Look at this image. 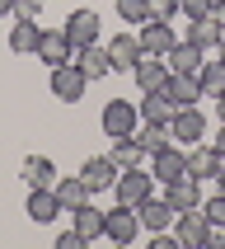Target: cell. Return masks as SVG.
Segmentation results:
<instances>
[{
	"label": "cell",
	"mask_w": 225,
	"mask_h": 249,
	"mask_svg": "<svg viewBox=\"0 0 225 249\" xmlns=\"http://www.w3.org/2000/svg\"><path fill=\"white\" fill-rule=\"evenodd\" d=\"M112 193H117V202H122V207H141V202H145V197L155 193V174H145V169H122V174H117V183H112Z\"/></svg>",
	"instance_id": "cell-1"
},
{
	"label": "cell",
	"mask_w": 225,
	"mask_h": 249,
	"mask_svg": "<svg viewBox=\"0 0 225 249\" xmlns=\"http://www.w3.org/2000/svg\"><path fill=\"white\" fill-rule=\"evenodd\" d=\"M98 33H103V19H98V10H89V5H80V10L66 14V38L70 47L80 52V47H89V42H98Z\"/></svg>",
	"instance_id": "cell-2"
},
{
	"label": "cell",
	"mask_w": 225,
	"mask_h": 249,
	"mask_svg": "<svg viewBox=\"0 0 225 249\" xmlns=\"http://www.w3.org/2000/svg\"><path fill=\"white\" fill-rule=\"evenodd\" d=\"M98 123H103V132H108V137H131V132L141 127V113H136V104H131V99H108Z\"/></svg>",
	"instance_id": "cell-3"
},
{
	"label": "cell",
	"mask_w": 225,
	"mask_h": 249,
	"mask_svg": "<svg viewBox=\"0 0 225 249\" xmlns=\"http://www.w3.org/2000/svg\"><path fill=\"white\" fill-rule=\"evenodd\" d=\"M136 235H141V216H136V207H117L103 216V240H112V245H136Z\"/></svg>",
	"instance_id": "cell-4"
},
{
	"label": "cell",
	"mask_w": 225,
	"mask_h": 249,
	"mask_svg": "<svg viewBox=\"0 0 225 249\" xmlns=\"http://www.w3.org/2000/svg\"><path fill=\"white\" fill-rule=\"evenodd\" d=\"M84 89H89V80H84V71L75 66V61H61V66H52V94L61 99V104H80Z\"/></svg>",
	"instance_id": "cell-5"
},
{
	"label": "cell",
	"mask_w": 225,
	"mask_h": 249,
	"mask_svg": "<svg viewBox=\"0 0 225 249\" xmlns=\"http://www.w3.org/2000/svg\"><path fill=\"white\" fill-rule=\"evenodd\" d=\"M42 61V66L52 71V66H61V61H75V47H70V38H66V28H42V38H38V52H33Z\"/></svg>",
	"instance_id": "cell-6"
},
{
	"label": "cell",
	"mask_w": 225,
	"mask_h": 249,
	"mask_svg": "<svg viewBox=\"0 0 225 249\" xmlns=\"http://www.w3.org/2000/svg\"><path fill=\"white\" fill-rule=\"evenodd\" d=\"M131 80H136L141 94L164 89V80H169V61H164V56H155V52H141V56H136V66H131Z\"/></svg>",
	"instance_id": "cell-7"
},
{
	"label": "cell",
	"mask_w": 225,
	"mask_h": 249,
	"mask_svg": "<svg viewBox=\"0 0 225 249\" xmlns=\"http://www.w3.org/2000/svg\"><path fill=\"white\" fill-rule=\"evenodd\" d=\"M169 132H174V141H183V146H197V141L207 137V113L197 108H174V118H169Z\"/></svg>",
	"instance_id": "cell-8"
},
{
	"label": "cell",
	"mask_w": 225,
	"mask_h": 249,
	"mask_svg": "<svg viewBox=\"0 0 225 249\" xmlns=\"http://www.w3.org/2000/svg\"><path fill=\"white\" fill-rule=\"evenodd\" d=\"M117 174H122V169L112 165V155H89V160H84V169H80V179H84V188H89V197H94V193H108L112 183H117Z\"/></svg>",
	"instance_id": "cell-9"
},
{
	"label": "cell",
	"mask_w": 225,
	"mask_h": 249,
	"mask_svg": "<svg viewBox=\"0 0 225 249\" xmlns=\"http://www.w3.org/2000/svg\"><path fill=\"white\" fill-rule=\"evenodd\" d=\"M141 52H155V56H169V47H174V42H178V33H174V24H169V19H145V24H141Z\"/></svg>",
	"instance_id": "cell-10"
},
{
	"label": "cell",
	"mask_w": 225,
	"mask_h": 249,
	"mask_svg": "<svg viewBox=\"0 0 225 249\" xmlns=\"http://www.w3.org/2000/svg\"><path fill=\"white\" fill-rule=\"evenodd\" d=\"M150 174H155V183H174V179H183V174H188V151H178V146L169 141L164 151H155V155H150Z\"/></svg>",
	"instance_id": "cell-11"
},
{
	"label": "cell",
	"mask_w": 225,
	"mask_h": 249,
	"mask_svg": "<svg viewBox=\"0 0 225 249\" xmlns=\"http://www.w3.org/2000/svg\"><path fill=\"white\" fill-rule=\"evenodd\" d=\"M207 212L202 207H193V212H178L174 216V240H178L183 249H202V240H207Z\"/></svg>",
	"instance_id": "cell-12"
},
{
	"label": "cell",
	"mask_w": 225,
	"mask_h": 249,
	"mask_svg": "<svg viewBox=\"0 0 225 249\" xmlns=\"http://www.w3.org/2000/svg\"><path fill=\"white\" fill-rule=\"evenodd\" d=\"M164 99L174 104V108H193V104H202V80L197 75H174L169 71V80H164Z\"/></svg>",
	"instance_id": "cell-13"
},
{
	"label": "cell",
	"mask_w": 225,
	"mask_h": 249,
	"mask_svg": "<svg viewBox=\"0 0 225 249\" xmlns=\"http://www.w3.org/2000/svg\"><path fill=\"white\" fill-rule=\"evenodd\" d=\"M164 202H169L174 212H193V207H202V179L183 174V179L164 183Z\"/></svg>",
	"instance_id": "cell-14"
},
{
	"label": "cell",
	"mask_w": 225,
	"mask_h": 249,
	"mask_svg": "<svg viewBox=\"0 0 225 249\" xmlns=\"http://www.w3.org/2000/svg\"><path fill=\"white\" fill-rule=\"evenodd\" d=\"M75 66L84 71V80H89V85L103 80V75H112V61H108V47H103V42H89V47H80V52H75Z\"/></svg>",
	"instance_id": "cell-15"
},
{
	"label": "cell",
	"mask_w": 225,
	"mask_h": 249,
	"mask_svg": "<svg viewBox=\"0 0 225 249\" xmlns=\"http://www.w3.org/2000/svg\"><path fill=\"white\" fill-rule=\"evenodd\" d=\"M28 221L33 226H52L56 216H61V202H56V193L52 188H28Z\"/></svg>",
	"instance_id": "cell-16"
},
{
	"label": "cell",
	"mask_w": 225,
	"mask_h": 249,
	"mask_svg": "<svg viewBox=\"0 0 225 249\" xmlns=\"http://www.w3.org/2000/svg\"><path fill=\"white\" fill-rule=\"evenodd\" d=\"M136 216H141V231H169V226H174V216H178V212L169 207L164 197H145V202H141L136 207Z\"/></svg>",
	"instance_id": "cell-17"
},
{
	"label": "cell",
	"mask_w": 225,
	"mask_h": 249,
	"mask_svg": "<svg viewBox=\"0 0 225 249\" xmlns=\"http://www.w3.org/2000/svg\"><path fill=\"white\" fill-rule=\"evenodd\" d=\"M202 56H207L202 47H193L188 38H178L174 47H169L164 61H169V71H174V75H197V71H202Z\"/></svg>",
	"instance_id": "cell-18"
},
{
	"label": "cell",
	"mask_w": 225,
	"mask_h": 249,
	"mask_svg": "<svg viewBox=\"0 0 225 249\" xmlns=\"http://www.w3.org/2000/svg\"><path fill=\"white\" fill-rule=\"evenodd\" d=\"M103 47H108L112 71H131L136 56H141V38H136V33H112V42H103Z\"/></svg>",
	"instance_id": "cell-19"
},
{
	"label": "cell",
	"mask_w": 225,
	"mask_h": 249,
	"mask_svg": "<svg viewBox=\"0 0 225 249\" xmlns=\"http://www.w3.org/2000/svg\"><path fill=\"white\" fill-rule=\"evenodd\" d=\"M221 19H216V14H207V19H188V42H193V47H202V52H216V47H221Z\"/></svg>",
	"instance_id": "cell-20"
},
{
	"label": "cell",
	"mask_w": 225,
	"mask_h": 249,
	"mask_svg": "<svg viewBox=\"0 0 225 249\" xmlns=\"http://www.w3.org/2000/svg\"><path fill=\"white\" fill-rule=\"evenodd\" d=\"M216 169H221V155H216V146H188V174L193 179H216Z\"/></svg>",
	"instance_id": "cell-21"
},
{
	"label": "cell",
	"mask_w": 225,
	"mask_h": 249,
	"mask_svg": "<svg viewBox=\"0 0 225 249\" xmlns=\"http://www.w3.org/2000/svg\"><path fill=\"white\" fill-rule=\"evenodd\" d=\"M70 216H75V231H80L89 245H94V240H103V216H108L103 207H94V202H80Z\"/></svg>",
	"instance_id": "cell-22"
},
{
	"label": "cell",
	"mask_w": 225,
	"mask_h": 249,
	"mask_svg": "<svg viewBox=\"0 0 225 249\" xmlns=\"http://www.w3.org/2000/svg\"><path fill=\"white\" fill-rule=\"evenodd\" d=\"M19 174H24L28 188H52L56 183V165L47 160V155H28L24 165H19Z\"/></svg>",
	"instance_id": "cell-23"
},
{
	"label": "cell",
	"mask_w": 225,
	"mask_h": 249,
	"mask_svg": "<svg viewBox=\"0 0 225 249\" xmlns=\"http://www.w3.org/2000/svg\"><path fill=\"white\" fill-rule=\"evenodd\" d=\"M38 38H42L38 19H19V24L10 28V52H19V56H33V52H38Z\"/></svg>",
	"instance_id": "cell-24"
},
{
	"label": "cell",
	"mask_w": 225,
	"mask_h": 249,
	"mask_svg": "<svg viewBox=\"0 0 225 249\" xmlns=\"http://www.w3.org/2000/svg\"><path fill=\"white\" fill-rule=\"evenodd\" d=\"M52 193H56V202H61V212H75L80 202H89V188H84L80 174H70V179H56V183H52Z\"/></svg>",
	"instance_id": "cell-25"
},
{
	"label": "cell",
	"mask_w": 225,
	"mask_h": 249,
	"mask_svg": "<svg viewBox=\"0 0 225 249\" xmlns=\"http://www.w3.org/2000/svg\"><path fill=\"white\" fill-rule=\"evenodd\" d=\"M112 165L117 169H136V165H145V151H141V141L136 137H112Z\"/></svg>",
	"instance_id": "cell-26"
},
{
	"label": "cell",
	"mask_w": 225,
	"mask_h": 249,
	"mask_svg": "<svg viewBox=\"0 0 225 249\" xmlns=\"http://www.w3.org/2000/svg\"><path fill=\"white\" fill-rule=\"evenodd\" d=\"M131 137L141 141V151H145V155H155V151H164L169 141H174V132H169V123H141Z\"/></svg>",
	"instance_id": "cell-27"
},
{
	"label": "cell",
	"mask_w": 225,
	"mask_h": 249,
	"mask_svg": "<svg viewBox=\"0 0 225 249\" xmlns=\"http://www.w3.org/2000/svg\"><path fill=\"white\" fill-rule=\"evenodd\" d=\"M136 113H141V123H169V118H174V104L164 99V89H150V94L136 104Z\"/></svg>",
	"instance_id": "cell-28"
},
{
	"label": "cell",
	"mask_w": 225,
	"mask_h": 249,
	"mask_svg": "<svg viewBox=\"0 0 225 249\" xmlns=\"http://www.w3.org/2000/svg\"><path fill=\"white\" fill-rule=\"evenodd\" d=\"M197 80H202V94H207V99L225 94V56H221V61H202Z\"/></svg>",
	"instance_id": "cell-29"
},
{
	"label": "cell",
	"mask_w": 225,
	"mask_h": 249,
	"mask_svg": "<svg viewBox=\"0 0 225 249\" xmlns=\"http://www.w3.org/2000/svg\"><path fill=\"white\" fill-rule=\"evenodd\" d=\"M117 19L122 24H145L150 19V0H117Z\"/></svg>",
	"instance_id": "cell-30"
},
{
	"label": "cell",
	"mask_w": 225,
	"mask_h": 249,
	"mask_svg": "<svg viewBox=\"0 0 225 249\" xmlns=\"http://www.w3.org/2000/svg\"><path fill=\"white\" fill-rule=\"evenodd\" d=\"M150 14H155V19H178L183 0H150Z\"/></svg>",
	"instance_id": "cell-31"
},
{
	"label": "cell",
	"mask_w": 225,
	"mask_h": 249,
	"mask_svg": "<svg viewBox=\"0 0 225 249\" xmlns=\"http://www.w3.org/2000/svg\"><path fill=\"white\" fill-rule=\"evenodd\" d=\"M202 212H207L211 226H225V193H216L211 202H202Z\"/></svg>",
	"instance_id": "cell-32"
},
{
	"label": "cell",
	"mask_w": 225,
	"mask_h": 249,
	"mask_svg": "<svg viewBox=\"0 0 225 249\" xmlns=\"http://www.w3.org/2000/svg\"><path fill=\"white\" fill-rule=\"evenodd\" d=\"M183 14L188 19H207V14H216V0H183Z\"/></svg>",
	"instance_id": "cell-33"
},
{
	"label": "cell",
	"mask_w": 225,
	"mask_h": 249,
	"mask_svg": "<svg viewBox=\"0 0 225 249\" xmlns=\"http://www.w3.org/2000/svg\"><path fill=\"white\" fill-rule=\"evenodd\" d=\"M47 0H14V19H38Z\"/></svg>",
	"instance_id": "cell-34"
},
{
	"label": "cell",
	"mask_w": 225,
	"mask_h": 249,
	"mask_svg": "<svg viewBox=\"0 0 225 249\" xmlns=\"http://www.w3.org/2000/svg\"><path fill=\"white\" fill-rule=\"evenodd\" d=\"M89 245V240L80 235V231H75V226H70V231H61V235H56V249H84Z\"/></svg>",
	"instance_id": "cell-35"
},
{
	"label": "cell",
	"mask_w": 225,
	"mask_h": 249,
	"mask_svg": "<svg viewBox=\"0 0 225 249\" xmlns=\"http://www.w3.org/2000/svg\"><path fill=\"white\" fill-rule=\"evenodd\" d=\"M211 146H216V155H221V160H225V123L216 127V137H211Z\"/></svg>",
	"instance_id": "cell-36"
},
{
	"label": "cell",
	"mask_w": 225,
	"mask_h": 249,
	"mask_svg": "<svg viewBox=\"0 0 225 249\" xmlns=\"http://www.w3.org/2000/svg\"><path fill=\"white\" fill-rule=\"evenodd\" d=\"M216 118L225 123V94H216Z\"/></svg>",
	"instance_id": "cell-37"
},
{
	"label": "cell",
	"mask_w": 225,
	"mask_h": 249,
	"mask_svg": "<svg viewBox=\"0 0 225 249\" xmlns=\"http://www.w3.org/2000/svg\"><path fill=\"white\" fill-rule=\"evenodd\" d=\"M216 188L225 193V160H221V169H216Z\"/></svg>",
	"instance_id": "cell-38"
},
{
	"label": "cell",
	"mask_w": 225,
	"mask_h": 249,
	"mask_svg": "<svg viewBox=\"0 0 225 249\" xmlns=\"http://www.w3.org/2000/svg\"><path fill=\"white\" fill-rule=\"evenodd\" d=\"M216 19H221V28H225V0H216Z\"/></svg>",
	"instance_id": "cell-39"
},
{
	"label": "cell",
	"mask_w": 225,
	"mask_h": 249,
	"mask_svg": "<svg viewBox=\"0 0 225 249\" xmlns=\"http://www.w3.org/2000/svg\"><path fill=\"white\" fill-rule=\"evenodd\" d=\"M0 14H14V0H0Z\"/></svg>",
	"instance_id": "cell-40"
},
{
	"label": "cell",
	"mask_w": 225,
	"mask_h": 249,
	"mask_svg": "<svg viewBox=\"0 0 225 249\" xmlns=\"http://www.w3.org/2000/svg\"><path fill=\"white\" fill-rule=\"evenodd\" d=\"M216 52H221V56H225V33H221V47H216Z\"/></svg>",
	"instance_id": "cell-41"
}]
</instances>
